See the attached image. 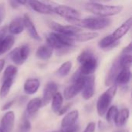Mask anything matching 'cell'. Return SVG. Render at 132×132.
Segmentation results:
<instances>
[{
  "label": "cell",
  "instance_id": "6da1fadb",
  "mask_svg": "<svg viewBox=\"0 0 132 132\" xmlns=\"http://www.w3.org/2000/svg\"><path fill=\"white\" fill-rule=\"evenodd\" d=\"M70 24L80 27L85 28L90 30H100L109 26L111 23V19L108 17L101 16H90L84 19H73L67 20Z\"/></svg>",
  "mask_w": 132,
  "mask_h": 132
},
{
  "label": "cell",
  "instance_id": "7a4b0ae2",
  "mask_svg": "<svg viewBox=\"0 0 132 132\" xmlns=\"http://www.w3.org/2000/svg\"><path fill=\"white\" fill-rule=\"evenodd\" d=\"M77 61L80 64L78 71L83 76L92 75L98 66L97 58L93 51L89 49L84 50L80 53L77 57Z\"/></svg>",
  "mask_w": 132,
  "mask_h": 132
},
{
  "label": "cell",
  "instance_id": "3957f363",
  "mask_svg": "<svg viewBox=\"0 0 132 132\" xmlns=\"http://www.w3.org/2000/svg\"><path fill=\"white\" fill-rule=\"evenodd\" d=\"M85 9L97 16L109 17L121 13L124 7L122 5H105L101 3L87 2L85 5Z\"/></svg>",
  "mask_w": 132,
  "mask_h": 132
},
{
  "label": "cell",
  "instance_id": "277c9868",
  "mask_svg": "<svg viewBox=\"0 0 132 132\" xmlns=\"http://www.w3.org/2000/svg\"><path fill=\"white\" fill-rule=\"evenodd\" d=\"M117 90L118 85L116 84H114L110 86L109 88L100 96L97 103V111L99 116H104L107 113V111L109 108L111 101L113 100L117 93Z\"/></svg>",
  "mask_w": 132,
  "mask_h": 132
},
{
  "label": "cell",
  "instance_id": "5b68a950",
  "mask_svg": "<svg viewBox=\"0 0 132 132\" xmlns=\"http://www.w3.org/2000/svg\"><path fill=\"white\" fill-rule=\"evenodd\" d=\"M46 43L47 45L52 49H55L56 50L69 47H74V42L70 39V36H63L55 32H50L47 36Z\"/></svg>",
  "mask_w": 132,
  "mask_h": 132
},
{
  "label": "cell",
  "instance_id": "8992f818",
  "mask_svg": "<svg viewBox=\"0 0 132 132\" xmlns=\"http://www.w3.org/2000/svg\"><path fill=\"white\" fill-rule=\"evenodd\" d=\"M49 5L53 13H56L60 16L65 18L67 20L80 18V13L75 9L71 8L70 6L57 5L53 3H50L49 4Z\"/></svg>",
  "mask_w": 132,
  "mask_h": 132
},
{
  "label": "cell",
  "instance_id": "52a82bcc",
  "mask_svg": "<svg viewBox=\"0 0 132 132\" xmlns=\"http://www.w3.org/2000/svg\"><path fill=\"white\" fill-rule=\"evenodd\" d=\"M29 53H30L29 46L27 44H24V45H22V46L12 50L9 53V56L10 60L15 65L21 66L28 59Z\"/></svg>",
  "mask_w": 132,
  "mask_h": 132
},
{
  "label": "cell",
  "instance_id": "ba28073f",
  "mask_svg": "<svg viewBox=\"0 0 132 132\" xmlns=\"http://www.w3.org/2000/svg\"><path fill=\"white\" fill-rule=\"evenodd\" d=\"M49 26L55 32H57L59 34L67 36H72L75 34H77L82 32V28L80 27H78L73 25L65 26V25H62L53 21H50L49 22Z\"/></svg>",
  "mask_w": 132,
  "mask_h": 132
},
{
  "label": "cell",
  "instance_id": "9c48e42d",
  "mask_svg": "<svg viewBox=\"0 0 132 132\" xmlns=\"http://www.w3.org/2000/svg\"><path fill=\"white\" fill-rule=\"evenodd\" d=\"M8 32V26H6L0 29V56L11 50L15 43V37Z\"/></svg>",
  "mask_w": 132,
  "mask_h": 132
},
{
  "label": "cell",
  "instance_id": "30bf717a",
  "mask_svg": "<svg viewBox=\"0 0 132 132\" xmlns=\"http://www.w3.org/2000/svg\"><path fill=\"white\" fill-rule=\"evenodd\" d=\"M84 79H85V76H82L73 80V83L64 90L63 92L64 98L67 100H70L73 98L75 96H77L82 90L84 84Z\"/></svg>",
  "mask_w": 132,
  "mask_h": 132
},
{
  "label": "cell",
  "instance_id": "8fae6325",
  "mask_svg": "<svg viewBox=\"0 0 132 132\" xmlns=\"http://www.w3.org/2000/svg\"><path fill=\"white\" fill-rule=\"evenodd\" d=\"M82 97L85 100L90 99L95 93V77L94 75L85 76L84 84L82 88Z\"/></svg>",
  "mask_w": 132,
  "mask_h": 132
},
{
  "label": "cell",
  "instance_id": "7c38bea8",
  "mask_svg": "<svg viewBox=\"0 0 132 132\" xmlns=\"http://www.w3.org/2000/svg\"><path fill=\"white\" fill-rule=\"evenodd\" d=\"M123 66L121 63L119 57H118L112 63L108 73L105 79V85L106 86H111L112 84H115V79L118 76V74L120 73V71L123 69Z\"/></svg>",
  "mask_w": 132,
  "mask_h": 132
},
{
  "label": "cell",
  "instance_id": "4fadbf2b",
  "mask_svg": "<svg viewBox=\"0 0 132 132\" xmlns=\"http://www.w3.org/2000/svg\"><path fill=\"white\" fill-rule=\"evenodd\" d=\"M57 90H58V86L54 82H49L45 86L44 90H43V98L41 99L43 106L46 105L50 102L53 97L57 92Z\"/></svg>",
  "mask_w": 132,
  "mask_h": 132
},
{
  "label": "cell",
  "instance_id": "5bb4252c",
  "mask_svg": "<svg viewBox=\"0 0 132 132\" xmlns=\"http://www.w3.org/2000/svg\"><path fill=\"white\" fill-rule=\"evenodd\" d=\"M27 3L32 10L38 13L44 15H51L53 13L48 4L43 3L39 0H27Z\"/></svg>",
  "mask_w": 132,
  "mask_h": 132
},
{
  "label": "cell",
  "instance_id": "9a60e30c",
  "mask_svg": "<svg viewBox=\"0 0 132 132\" xmlns=\"http://www.w3.org/2000/svg\"><path fill=\"white\" fill-rule=\"evenodd\" d=\"M23 21H24V26H25V29H26L27 32L29 33V36L36 40V41H40L41 40V37L39 35L36 28L33 23V22L32 21L30 16L28 14H25L24 17H23Z\"/></svg>",
  "mask_w": 132,
  "mask_h": 132
},
{
  "label": "cell",
  "instance_id": "2e32d148",
  "mask_svg": "<svg viewBox=\"0 0 132 132\" xmlns=\"http://www.w3.org/2000/svg\"><path fill=\"white\" fill-rule=\"evenodd\" d=\"M15 118L13 111H9L5 114L1 120V128L5 132H11L14 126Z\"/></svg>",
  "mask_w": 132,
  "mask_h": 132
},
{
  "label": "cell",
  "instance_id": "e0dca14e",
  "mask_svg": "<svg viewBox=\"0 0 132 132\" xmlns=\"http://www.w3.org/2000/svg\"><path fill=\"white\" fill-rule=\"evenodd\" d=\"M25 29L24 26V21L23 18L18 17L14 19L11 21L9 25L8 26V30L9 32H10L12 35H18L22 33Z\"/></svg>",
  "mask_w": 132,
  "mask_h": 132
},
{
  "label": "cell",
  "instance_id": "ac0fdd59",
  "mask_svg": "<svg viewBox=\"0 0 132 132\" xmlns=\"http://www.w3.org/2000/svg\"><path fill=\"white\" fill-rule=\"evenodd\" d=\"M119 40H116L112 35H108L103 38L98 43V46L104 50H111L119 45Z\"/></svg>",
  "mask_w": 132,
  "mask_h": 132
},
{
  "label": "cell",
  "instance_id": "d6986e66",
  "mask_svg": "<svg viewBox=\"0 0 132 132\" xmlns=\"http://www.w3.org/2000/svg\"><path fill=\"white\" fill-rule=\"evenodd\" d=\"M132 26V19L129 18L128 19H127L121 26H120L111 35L112 36L116 39V40H119L120 39H121L131 28Z\"/></svg>",
  "mask_w": 132,
  "mask_h": 132
},
{
  "label": "cell",
  "instance_id": "ffe728a7",
  "mask_svg": "<svg viewBox=\"0 0 132 132\" xmlns=\"http://www.w3.org/2000/svg\"><path fill=\"white\" fill-rule=\"evenodd\" d=\"M98 36H99L98 32H79L70 37L75 43V42H87L94 39Z\"/></svg>",
  "mask_w": 132,
  "mask_h": 132
},
{
  "label": "cell",
  "instance_id": "44dd1931",
  "mask_svg": "<svg viewBox=\"0 0 132 132\" xmlns=\"http://www.w3.org/2000/svg\"><path fill=\"white\" fill-rule=\"evenodd\" d=\"M40 86L39 80L36 78H29L24 84V91L26 94L31 95L36 93Z\"/></svg>",
  "mask_w": 132,
  "mask_h": 132
},
{
  "label": "cell",
  "instance_id": "7402d4cb",
  "mask_svg": "<svg viewBox=\"0 0 132 132\" xmlns=\"http://www.w3.org/2000/svg\"><path fill=\"white\" fill-rule=\"evenodd\" d=\"M131 73L130 67H124L118 74L115 79V84L117 85H126L129 83L131 80Z\"/></svg>",
  "mask_w": 132,
  "mask_h": 132
},
{
  "label": "cell",
  "instance_id": "603a6c76",
  "mask_svg": "<svg viewBox=\"0 0 132 132\" xmlns=\"http://www.w3.org/2000/svg\"><path fill=\"white\" fill-rule=\"evenodd\" d=\"M53 50L50 46L46 45H43L39 46L36 52V56L37 58L43 60H49L52 55H53Z\"/></svg>",
  "mask_w": 132,
  "mask_h": 132
},
{
  "label": "cell",
  "instance_id": "cb8c5ba5",
  "mask_svg": "<svg viewBox=\"0 0 132 132\" xmlns=\"http://www.w3.org/2000/svg\"><path fill=\"white\" fill-rule=\"evenodd\" d=\"M78 117H79L78 111L74 110V111H70V113L66 114L64 118H63L62 123H61L62 128H66V127H69V126L75 125L76 121L78 119Z\"/></svg>",
  "mask_w": 132,
  "mask_h": 132
},
{
  "label": "cell",
  "instance_id": "d4e9b609",
  "mask_svg": "<svg viewBox=\"0 0 132 132\" xmlns=\"http://www.w3.org/2000/svg\"><path fill=\"white\" fill-rule=\"evenodd\" d=\"M129 115H130V111L128 108H123L122 110L118 111L114 121L116 126L123 127L126 124L127 121L128 120Z\"/></svg>",
  "mask_w": 132,
  "mask_h": 132
},
{
  "label": "cell",
  "instance_id": "484cf974",
  "mask_svg": "<svg viewBox=\"0 0 132 132\" xmlns=\"http://www.w3.org/2000/svg\"><path fill=\"white\" fill-rule=\"evenodd\" d=\"M42 106V101L39 98H34L29 101L26 108V112L29 115L36 114Z\"/></svg>",
  "mask_w": 132,
  "mask_h": 132
},
{
  "label": "cell",
  "instance_id": "4316f807",
  "mask_svg": "<svg viewBox=\"0 0 132 132\" xmlns=\"http://www.w3.org/2000/svg\"><path fill=\"white\" fill-rule=\"evenodd\" d=\"M52 110L54 113H58V111L61 109L62 105H63V95L59 93L56 92L55 94V95L52 98Z\"/></svg>",
  "mask_w": 132,
  "mask_h": 132
},
{
  "label": "cell",
  "instance_id": "83f0119b",
  "mask_svg": "<svg viewBox=\"0 0 132 132\" xmlns=\"http://www.w3.org/2000/svg\"><path fill=\"white\" fill-rule=\"evenodd\" d=\"M13 81L14 79H7L2 80V84L0 87V98L2 99L8 95L10 88L13 84Z\"/></svg>",
  "mask_w": 132,
  "mask_h": 132
},
{
  "label": "cell",
  "instance_id": "f1b7e54d",
  "mask_svg": "<svg viewBox=\"0 0 132 132\" xmlns=\"http://www.w3.org/2000/svg\"><path fill=\"white\" fill-rule=\"evenodd\" d=\"M71 68H72V63L70 61H67L58 68L56 71V74L60 77H66L70 72Z\"/></svg>",
  "mask_w": 132,
  "mask_h": 132
},
{
  "label": "cell",
  "instance_id": "f546056e",
  "mask_svg": "<svg viewBox=\"0 0 132 132\" xmlns=\"http://www.w3.org/2000/svg\"><path fill=\"white\" fill-rule=\"evenodd\" d=\"M18 73V68L14 65H9L8 66L3 73L2 80H7V79H14Z\"/></svg>",
  "mask_w": 132,
  "mask_h": 132
},
{
  "label": "cell",
  "instance_id": "4dcf8cb0",
  "mask_svg": "<svg viewBox=\"0 0 132 132\" xmlns=\"http://www.w3.org/2000/svg\"><path fill=\"white\" fill-rule=\"evenodd\" d=\"M108 113H107V116H106V119L108 121V122L109 123H112L114 121L115 117L118 112V108L116 106H112L110 108L108 109Z\"/></svg>",
  "mask_w": 132,
  "mask_h": 132
},
{
  "label": "cell",
  "instance_id": "1f68e13d",
  "mask_svg": "<svg viewBox=\"0 0 132 132\" xmlns=\"http://www.w3.org/2000/svg\"><path fill=\"white\" fill-rule=\"evenodd\" d=\"M31 129V124L29 121L27 119V118H24L22 124L19 126V131L20 132H29Z\"/></svg>",
  "mask_w": 132,
  "mask_h": 132
},
{
  "label": "cell",
  "instance_id": "d6a6232c",
  "mask_svg": "<svg viewBox=\"0 0 132 132\" xmlns=\"http://www.w3.org/2000/svg\"><path fill=\"white\" fill-rule=\"evenodd\" d=\"M78 125H73L69 127H66V128H62V129L60 131V132H77L78 131Z\"/></svg>",
  "mask_w": 132,
  "mask_h": 132
},
{
  "label": "cell",
  "instance_id": "836d02e7",
  "mask_svg": "<svg viewBox=\"0 0 132 132\" xmlns=\"http://www.w3.org/2000/svg\"><path fill=\"white\" fill-rule=\"evenodd\" d=\"M5 15H6V9H5V4L1 3L0 4V25L2 22V21L4 20Z\"/></svg>",
  "mask_w": 132,
  "mask_h": 132
},
{
  "label": "cell",
  "instance_id": "e575fe53",
  "mask_svg": "<svg viewBox=\"0 0 132 132\" xmlns=\"http://www.w3.org/2000/svg\"><path fill=\"white\" fill-rule=\"evenodd\" d=\"M95 128H96L95 124L94 122H90L87 125V126L86 127L84 132H94L95 131Z\"/></svg>",
  "mask_w": 132,
  "mask_h": 132
},
{
  "label": "cell",
  "instance_id": "d590c367",
  "mask_svg": "<svg viewBox=\"0 0 132 132\" xmlns=\"http://www.w3.org/2000/svg\"><path fill=\"white\" fill-rule=\"evenodd\" d=\"M70 104H67V105H66V106H64L63 108L62 107L61 108V109L58 111V114L59 115H62V114H64L66 112H67V111H68L69 110V108H70Z\"/></svg>",
  "mask_w": 132,
  "mask_h": 132
},
{
  "label": "cell",
  "instance_id": "8d00e7d4",
  "mask_svg": "<svg viewBox=\"0 0 132 132\" xmlns=\"http://www.w3.org/2000/svg\"><path fill=\"white\" fill-rule=\"evenodd\" d=\"M14 104V101H9V102H7L2 108V111H6V110H8L9 108H10L12 106V104Z\"/></svg>",
  "mask_w": 132,
  "mask_h": 132
},
{
  "label": "cell",
  "instance_id": "74e56055",
  "mask_svg": "<svg viewBox=\"0 0 132 132\" xmlns=\"http://www.w3.org/2000/svg\"><path fill=\"white\" fill-rule=\"evenodd\" d=\"M9 3H10V5L14 9L18 8V6H19V3L15 0H9Z\"/></svg>",
  "mask_w": 132,
  "mask_h": 132
},
{
  "label": "cell",
  "instance_id": "f35d334b",
  "mask_svg": "<svg viewBox=\"0 0 132 132\" xmlns=\"http://www.w3.org/2000/svg\"><path fill=\"white\" fill-rule=\"evenodd\" d=\"M4 66H5V60L1 59V60H0V73L2 72V69H3V67H4Z\"/></svg>",
  "mask_w": 132,
  "mask_h": 132
},
{
  "label": "cell",
  "instance_id": "ab89813d",
  "mask_svg": "<svg viewBox=\"0 0 132 132\" xmlns=\"http://www.w3.org/2000/svg\"><path fill=\"white\" fill-rule=\"evenodd\" d=\"M19 5H26L27 3V0H15Z\"/></svg>",
  "mask_w": 132,
  "mask_h": 132
},
{
  "label": "cell",
  "instance_id": "60d3db41",
  "mask_svg": "<svg viewBox=\"0 0 132 132\" xmlns=\"http://www.w3.org/2000/svg\"><path fill=\"white\" fill-rule=\"evenodd\" d=\"M102 0H90V2H96V3H99L100 2H101Z\"/></svg>",
  "mask_w": 132,
  "mask_h": 132
},
{
  "label": "cell",
  "instance_id": "b9f144b4",
  "mask_svg": "<svg viewBox=\"0 0 132 132\" xmlns=\"http://www.w3.org/2000/svg\"><path fill=\"white\" fill-rule=\"evenodd\" d=\"M115 132H128V130L124 129V130H120V131H115Z\"/></svg>",
  "mask_w": 132,
  "mask_h": 132
},
{
  "label": "cell",
  "instance_id": "7bdbcfd3",
  "mask_svg": "<svg viewBox=\"0 0 132 132\" xmlns=\"http://www.w3.org/2000/svg\"><path fill=\"white\" fill-rule=\"evenodd\" d=\"M0 132H5V131H4L2 128H0Z\"/></svg>",
  "mask_w": 132,
  "mask_h": 132
},
{
  "label": "cell",
  "instance_id": "ee69618b",
  "mask_svg": "<svg viewBox=\"0 0 132 132\" xmlns=\"http://www.w3.org/2000/svg\"><path fill=\"white\" fill-rule=\"evenodd\" d=\"M102 1H104V2H109V1H111V0H102Z\"/></svg>",
  "mask_w": 132,
  "mask_h": 132
}]
</instances>
